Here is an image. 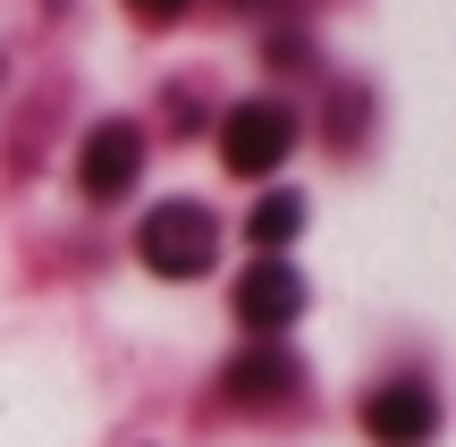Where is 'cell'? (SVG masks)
Instances as JSON below:
<instances>
[{
    "label": "cell",
    "mask_w": 456,
    "mask_h": 447,
    "mask_svg": "<svg viewBox=\"0 0 456 447\" xmlns=\"http://www.w3.org/2000/svg\"><path fill=\"white\" fill-rule=\"evenodd\" d=\"M135 253H144V270H161V279H203V270L220 262V220L203 212V203H152L144 228H135Z\"/></svg>",
    "instance_id": "cell-1"
},
{
    "label": "cell",
    "mask_w": 456,
    "mask_h": 447,
    "mask_svg": "<svg viewBox=\"0 0 456 447\" xmlns=\"http://www.w3.org/2000/svg\"><path fill=\"white\" fill-rule=\"evenodd\" d=\"M288 152H296V110H288V101H237V110L220 118L228 178H271Z\"/></svg>",
    "instance_id": "cell-2"
},
{
    "label": "cell",
    "mask_w": 456,
    "mask_h": 447,
    "mask_svg": "<svg viewBox=\"0 0 456 447\" xmlns=\"http://www.w3.org/2000/svg\"><path fill=\"white\" fill-rule=\"evenodd\" d=\"M363 431H372V447H431L440 439V397L423 380H389L363 397Z\"/></svg>",
    "instance_id": "cell-3"
},
{
    "label": "cell",
    "mask_w": 456,
    "mask_h": 447,
    "mask_svg": "<svg viewBox=\"0 0 456 447\" xmlns=\"http://www.w3.org/2000/svg\"><path fill=\"white\" fill-rule=\"evenodd\" d=\"M77 178H85V195H94V203H118L135 178H144V127H127V118H102V127L85 135Z\"/></svg>",
    "instance_id": "cell-4"
},
{
    "label": "cell",
    "mask_w": 456,
    "mask_h": 447,
    "mask_svg": "<svg viewBox=\"0 0 456 447\" xmlns=\"http://www.w3.org/2000/svg\"><path fill=\"white\" fill-rule=\"evenodd\" d=\"M296 313H305V270H288L279 253H262V262L237 279V321H245L254 338H279Z\"/></svg>",
    "instance_id": "cell-5"
},
{
    "label": "cell",
    "mask_w": 456,
    "mask_h": 447,
    "mask_svg": "<svg viewBox=\"0 0 456 447\" xmlns=\"http://www.w3.org/2000/svg\"><path fill=\"white\" fill-rule=\"evenodd\" d=\"M296 380H305V371H296V355L271 347V338H262V347H245L237 363H228V397H237V405H288Z\"/></svg>",
    "instance_id": "cell-6"
},
{
    "label": "cell",
    "mask_w": 456,
    "mask_h": 447,
    "mask_svg": "<svg viewBox=\"0 0 456 447\" xmlns=\"http://www.w3.org/2000/svg\"><path fill=\"white\" fill-rule=\"evenodd\" d=\"M296 228H305V195H262L254 212H245V236H254L262 253L296 245Z\"/></svg>",
    "instance_id": "cell-7"
},
{
    "label": "cell",
    "mask_w": 456,
    "mask_h": 447,
    "mask_svg": "<svg viewBox=\"0 0 456 447\" xmlns=\"http://www.w3.org/2000/svg\"><path fill=\"white\" fill-rule=\"evenodd\" d=\"M135 17H144V26H169V17H186V0H127Z\"/></svg>",
    "instance_id": "cell-8"
}]
</instances>
